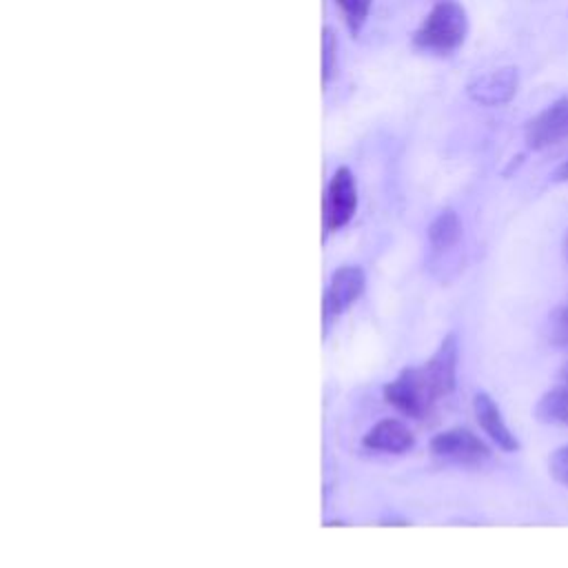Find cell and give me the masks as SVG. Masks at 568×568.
Instances as JSON below:
<instances>
[{"label":"cell","mask_w":568,"mask_h":568,"mask_svg":"<svg viewBox=\"0 0 568 568\" xmlns=\"http://www.w3.org/2000/svg\"><path fill=\"white\" fill-rule=\"evenodd\" d=\"M384 399L399 413L413 419H424L433 410L437 395L422 368H404L393 382L384 386Z\"/></svg>","instance_id":"7a4b0ae2"},{"label":"cell","mask_w":568,"mask_h":568,"mask_svg":"<svg viewBox=\"0 0 568 568\" xmlns=\"http://www.w3.org/2000/svg\"><path fill=\"white\" fill-rule=\"evenodd\" d=\"M548 473L555 481L568 486V444L559 446L548 457Z\"/></svg>","instance_id":"9a60e30c"},{"label":"cell","mask_w":568,"mask_h":568,"mask_svg":"<svg viewBox=\"0 0 568 568\" xmlns=\"http://www.w3.org/2000/svg\"><path fill=\"white\" fill-rule=\"evenodd\" d=\"M430 450L435 457L462 464V466H477L490 457L488 446L468 428H448L430 439Z\"/></svg>","instance_id":"3957f363"},{"label":"cell","mask_w":568,"mask_h":568,"mask_svg":"<svg viewBox=\"0 0 568 568\" xmlns=\"http://www.w3.org/2000/svg\"><path fill=\"white\" fill-rule=\"evenodd\" d=\"M430 388L435 390L437 397L450 395L455 390L457 382V339L455 335H446L433 357L422 366Z\"/></svg>","instance_id":"52a82bcc"},{"label":"cell","mask_w":568,"mask_h":568,"mask_svg":"<svg viewBox=\"0 0 568 568\" xmlns=\"http://www.w3.org/2000/svg\"><path fill=\"white\" fill-rule=\"evenodd\" d=\"M364 291V271L359 266H342L333 273L324 295V317L342 313Z\"/></svg>","instance_id":"ba28073f"},{"label":"cell","mask_w":568,"mask_h":568,"mask_svg":"<svg viewBox=\"0 0 568 568\" xmlns=\"http://www.w3.org/2000/svg\"><path fill=\"white\" fill-rule=\"evenodd\" d=\"M333 60H335V36L331 29L324 31V80L333 73Z\"/></svg>","instance_id":"2e32d148"},{"label":"cell","mask_w":568,"mask_h":568,"mask_svg":"<svg viewBox=\"0 0 568 568\" xmlns=\"http://www.w3.org/2000/svg\"><path fill=\"white\" fill-rule=\"evenodd\" d=\"M568 138V95L557 98L544 111L528 120L524 140L530 151L548 149Z\"/></svg>","instance_id":"277c9868"},{"label":"cell","mask_w":568,"mask_h":568,"mask_svg":"<svg viewBox=\"0 0 568 568\" xmlns=\"http://www.w3.org/2000/svg\"><path fill=\"white\" fill-rule=\"evenodd\" d=\"M428 244L433 251H448L462 237V222L453 209L439 211L428 224Z\"/></svg>","instance_id":"8fae6325"},{"label":"cell","mask_w":568,"mask_h":568,"mask_svg":"<svg viewBox=\"0 0 568 568\" xmlns=\"http://www.w3.org/2000/svg\"><path fill=\"white\" fill-rule=\"evenodd\" d=\"M519 89L517 67H499L495 71L481 73L466 84V95L479 106H504Z\"/></svg>","instance_id":"5b68a950"},{"label":"cell","mask_w":568,"mask_h":568,"mask_svg":"<svg viewBox=\"0 0 568 568\" xmlns=\"http://www.w3.org/2000/svg\"><path fill=\"white\" fill-rule=\"evenodd\" d=\"M552 182H568V158L552 171Z\"/></svg>","instance_id":"e0dca14e"},{"label":"cell","mask_w":568,"mask_h":568,"mask_svg":"<svg viewBox=\"0 0 568 568\" xmlns=\"http://www.w3.org/2000/svg\"><path fill=\"white\" fill-rule=\"evenodd\" d=\"M335 4L339 7L348 29L353 33H357L364 27V22H366V18L371 13L373 0H335Z\"/></svg>","instance_id":"4fadbf2b"},{"label":"cell","mask_w":568,"mask_h":568,"mask_svg":"<svg viewBox=\"0 0 568 568\" xmlns=\"http://www.w3.org/2000/svg\"><path fill=\"white\" fill-rule=\"evenodd\" d=\"M468 36V13L457 0H437L413 33V47L433 55H453Z\"/></svg>","instance_id":"6da1fadb"},{"label":"cell","mask_w":568,"mask_h":568,"mask_svg":"<svg viewBox=\"0 0 568 568\" xmlns=\"http://www.w3.org/2000/svg\"><path fill=\"white\" fill-rule=\"evenodd\" d=\"M548 335L557 346L568 348V304L557 306L548 317Z\"/></svg>","instance_id":"5bb4252c"},{"label":"cell","mask_w":568,"mask_h":568,"mask_svg":"<svg viewBox=\"0 0 568 568\" xmlns=\"http://www.w3.org/2000/svg\"><path fill=\"white\" fill-rule=\"evenodd\" d=\"M415 437L408 430L406 424L399 419H382L377 422L366 435H364V446L371 450H384V453H404L413 448Z\"/></svg>","instance_id":"30bf717a"},{"label":"cell","mask_w":568,"mask_h":568,"mask_svg":"<svg viewBox=\"0 0 568 568\" xmlns=\"http://www.w3.org/2000/svg\"><path fill=\"white\" fill-rule=\"evenodd\" d=\"M535 417L541 424L568 426V388L559 384L557 388L544 393L535 406Z\"/></svg>","instance_id":"7c38bea8"},{"label":"cell","mask_w":568,"mask_h":568,"mask_svg":"<svg viewBox=\"0 0 568 568\" xmlns=\"http://www.w3.org/2000/svg\"><path fill=\"white\" fill-rule=\"evenodd\" d=\"M473 410L477 417V424L481 426V430L501 448V450H517L519 442L513 435V430L508 428V424L501 417L499 406L493 402L490 395L486 393H477L473 399Z\"/></svg>","instance_id":"9c48e42d"},{"label":"cell","mask_w":568,"mask_h":568,"mask_svg":"<svg viewBox=\"0 0 568 568\" xmlns=\"http://www.w3.org/2000/svg\"><path fill=\"white\" fill-rule=\"evenodd\" d=\"M357 209V186L355 178L348 169H337L328 180L324 193V229L337 231L342 229Z\"/></svg>","instance_id":"8992f818"},{"label":"cell","mask_w":568,"mask_h":568,"mask_svg":"<svg viewBox=\"0 0 568 568\" xmlns=\"http://www.w3.org/2000/svg\"><path fill=\"white\" fill-rule=\"evenodd\" d=\"M559 384L568 388V362H566V364L561 366V371H559Z\"/></svg>","instance_id":"ac0fdd59"},{"label":"cell","mask_w":568,"mask_h":568,"mask_svg":"<svg viewBox=\"0 0 568 568\" xmlns=\"http://www.w3.org/2000/svg\"><path fill=\"white\" fill-rule=\"evenodd\" d=\"M561 251H564V260L568 262V231L564 235V242H561Z\"/></svg>","instance_id":"d6986e66"}]
</instances>
